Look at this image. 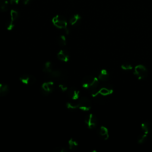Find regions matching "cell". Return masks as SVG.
<instances>
[{"mask_svg":"<svg viewBox=\"0 0 152 152\" xmlns=\"http://www.w3.org/2000/svg\"><path fill=\"white\" fill-rule=\"evenodd\" d=\"M82 86L91 91L96 90L99 86V79L98 78L88 75L85 77L82 81Z\"/></svg>","mask_w":152,"mask_h":152,"instance_id":"cell-1","label":"cell"},{"mask_svg":"<svg viewBox=\"0 0 152 152\" xmlns=\"http://www.w3.org/2000/svg\"><path fill=\"white\" fill-rule=\"evenodd\" d=\"M113 90L112 87L107 84H104L101 86H98V87L91 91V95L93 97H96L98 95L106 96L112 94Z\"/></svg>","mask_w":152,"mask_h":152,"instance_id":"cell-2","label":"cell"},{"mask_svg":"<svg viewBox=\"0 0 152 152\" xmlns=\"http://www.w3.org/2000/svg\"><path fill=\"white\" fill-rule=\"evenodd\" d=\"M52 22L56 27L60 29H64L65 30L66 34L68 33V30L67 28V21L63 16L60 15H56V16L53 17Z\"/></svg>","mask_w":152,"mask_h":152,"instance_id":"cell-3","label":"cell"},{"mask_svg":"<svg viewBox=\"0 0 152 152\" xmlns=\"http://www.w3.org/2000/svg\"><path fill=\"white\" fill-rule=\"evenodd\" d=\"M134 74L138 79L143 80L147 77L148 75V70L144 65L138 64L134 67Z\"/></svg>","mask_w":152,"mask_h":152,"instance_id":"cell-4","label":"cell"},{"mask_svg":"<svg viewBox=\"0 0 152 152\" xmlns=\"http://www.w3.org/2000/svg\"><path fill=\"white\" fill-rule=\"evenodd\" d=\"M78 108L83 111H88L91 107V102L90 100L86 97L80 98L77 103Z\"/></svg>","mask_w":152,"mask_h":152,"instance_id":"cell-5","label":"cell"},{"mask_svg":"<svg viewBox=\"0 0 152 152\" xmlns=\"http://www.w3.org/2000/svg\"><path fill=\"white\" fill-rule=\"evenodd\" d=\"M84 122L86 125L89 129H93L96 128L98 123L96 116L93 113H90L87 115L85 118Z\"/></svg>","mask_w":152,"mask_h":152,"instance_id":"cell-6","label":"cell"},{"mask_svg":"<svg viewBox=\"0 0 152 152\" xmlns=\"http://www.w3.org/2000/svg\"><path fill=\"white\" fill-rule=\"evenodd\" d=\"M18 17V13L17 11L12 10L10 12V18L8 21L7 23L6 27L8 30H11L14 27L15 21Z\"/></svg>","mask_w":152,"mask_h":152,"instance_id":"cell-7","label":"cell"},{"mask_svg":"<svg viewBox=\"0 0 152 152\" xmlns=\"http://www.w3.org/2000/svg\"><path fill=\"white\" fill-rule=\"evenodd\" d=\"M55 88L54 83L52 81H48L43 83L41 86L42 93L43 94L48 95L52 93Z\"/></svg>","mask_w":152,"mask_h":152,"instance_id":"cell-8","label":"cell"},{"mask_svg":"<svg viewBox=\"0 0 152 152\" xmlns=\"http://www.w3.org/2000/svg\"><path fill=\"white\" fill-rule=\"evenodd\" d=\"M20 80L21 83L26 85L31 86L36 83V79L34 76L30 74H23L20 77Z\"/></svg>","mask_w":152,"mask_h":152,"instance_id":"cell-9","label":"cell"},{"mask_svg":"<svg viewBox=\"0 0 152 152\" xmlns=\"http://www.w3.org/2000/svg\"><path fill=\"white\" fill-rule=\"evenodd\" d=\"M57 57L58 59L63 62H68L69 59V55L68 52L65 49H61L57 54Z\"/></svg>","mask_w":152,"mask_h":152,"instance_id":"cell-10","label":"cell"},{"mask_svg":"<svg viewBox=\"0 0 152 152\" xmlns=\"http://www.w3.org/2000/svg\"><path fill=\"white\" fill-rule=\"evenodd\" d=\"M99 134L100 137L103 140H106L109 137L108 129L104 126H101L100 127L99 130Z\"/></svg>","mask_w":152,"mask_h":152,"instance_id":"cell-11","label":"cell"},{"mask_svg":"<svg viewBox=\"0 0 152 152\" xmlns=\"http://www.w3.org/2000/svg\"><path fill=\"white\" fill-rule=\"evenodd\" d=\"M68 95L72 100H77L79 99L80 91L74 87H71L68 90Z\"/></svg>","mask_w":152,"mask_h":152,"instance_id":"cell-12","label":"cell"},{"mask_svg":"<svg viewBox=\"0 0 152 152\" xmlns=\"http://www.w3.org/2000/svg\"><path fill=\"white\" fill-rule=\"evenodd\" d=\"M109 77H110L109 73L107 72V71L105 69H102L99 72L97 78L99 80L106 82L109 80Z\"/></svg>","mask_w":152,"mask_h":152,"instance_id":"cell-13","label":"cell"},{"mask_svg":"<svg viewBox=\"0 0 152 152\" xmlns=\"http://www.w3.org/2000/svg\"><path fill=\"white\" fill-rule=\"evenodd\" d=\"M141 128L142 132L148 134L150 132L152 131V124L149 121L143 122L141 124Z\"/></svg>","mask_w":152,"mask_h":152,"instance_id":"cell-14","label":"cell"},{"mask_svg":"<svg viewBox=\"0 0 152 152\" xmlns=\"http://www.w3.org/2000/svg\"><path fill=\"white\" fill-rule=\"evenodd\" d=\"M49 75L51 78L55 80H59L64 77V73L61 71L57 69H53Z\"/></svg>","mask_w":152,"mask_h":152,"instance_id":"cell-15","label":"cell"},{"mask_svg":"<svg viewBox=\"0 0 152 152\" xmlns=\"http://www.w3.org/2000/svg\"><path fill=\"white\" fill-rule=\"evenodd\" d=\"M9 92V87L4 83H0V96H4Z\"/></svg>","mask_w":152,"mask_h":152,"instance_id":"cell-16","label":"cell"},{"mask_svg":"<svg viewBox=\"0 0 152 152\" xmlns=\"http://www.w3.org/2000/svg\"><path fill=\"white\" fill-rule=\"evenodd\" d=\"M81 17L79 14H74V15H72L70 20H69V23L72 25V26H74V25H76V24H78L80 21H81Z\"/></svg>","mask_w":152,"mask_h":152,"instance_id":"cell-17","label":"cell"},{"mask_svg":"<svg viewBox=\"0 0 152 152\" xmlns=\"http://www.w3.org/2000/svg\"><path fill=\"white\" fill-rule=\"evenodd\" d=\"M53 70V68L52 64L49 61L46 62L43 66V72L49 74Z\"/></svg>","mask_w":152,"mask_h":152,"instance_id":"cell-18","label":"cell"},{"mask_svg":"<svg viewBox=\"0 0 152 152\" xmlns=\"http://www.w3.org/2000/svg\"><path fill=\"white\" fill-rule=\"evenodd\" d=\"M68 146L70 150H75L78 148V143L75 140L71 138L68 141Z\"/></svg>","mask_w":152,"mask_h":152,"instance_id":"cell-19","label":"cell"},{"mask_svg":"<svg viewBox=\"0 0 152 152\" xmlns=\"http://www.w3.org/2000/svg\"><path fill=\"white\" fill-rule=\"evenodd\" d=\"M147 134L142 132L141 134H140L138 138H137V142L138 144H143L144 143L146 140H147Z\"/></svg>","mask_w":152,"mask_h":152,"instance_id":"cell-20","label":"cell"},{"mask_svg":"<svg viewBox=\"0 0 152 152\" xmlns=\"http://www.w3.org/2000/svg\"><path fill=\"white\" fill-rule=\"evenodd\" d=\"M8 8V0H0V11H6Z\"/></svg>","mask_w":152,"mask_h":152,"instance_id":"cell-21","label":"cell"},{"mask_svg":"<svg viewBox=\"0 0 152 152\" xmlns=\"http://www.w3.org/2000/svg\"><path fill=\"white\" fill-rule=\"evenodd\" d=\"M58 43L59 46L63 47L65 46L66 44V40L65 36L64 35H61L58 39Z\"/></svg>","mask_w":152,"mask_h":152,"instance_id":"cell-22","label":"cell"},{"mask_svg":"<svg viewBox=\"0 0 152 152\" xmlns=\"http://www.w3.org/2000/svg\"><path fill=\"white\" fill-rule=\"evenodd\" d=\"M66 106V107L70 110H75L78 108L77 103H73L71 102H67Z\"/></svg>","mask_w":152,"mask_h":152,"instance_id":"cell-23","label":"cell"},{"mask_svg":"<svg viewBox=\"0 0 152 152\" xmlns=\"http://www.w3.org/2000/svg\"><path fill=\"white\" fill-rule=\"evenodd\" d=\"M121 68L124 71H129L132 69V66L129 63H124L121 65Z\"/></svg>","mask_w":152,"mask_h":152,"instance_id":"cell-24","label":"cell"},{"mask_svg":"<svg viewBox=\"0 0 152 152\" xmlns=\"http://www.w3.org/2000/svg\"><path fill=\"white\" fill-rule=\"evenodd\" d=\"M67 150L64 147L58 146L53 148L52 151L53 152H67Z\"/></svg>","mask_w":152,"mask_h":152,"instance_id":"cell-25","label":"cell"},{"mask_svg":"<svg viewBox=\"0 0 152 152\" xmlns=\"http://www.w3.org/2000/svg\"><path fill=\"white\" fill-rule=\"evenodd\" d=\"M58 86L62 91H65L68 90V87L64 84H62V83L60 84H59Z\"/></svg>","mask_w":152,"mask_h":152,"instance_id":"cell-26","label":"cell"},{"mask_svg":"<svg viewBox=\"0 0 152 152\" xmlns=\"http://www.w3.org/2000/svg\"><path fill=\"white\" fill-rule=\"evenodd\" d=\"M20 2V0H10V2L12 5H17Z\"/></svg>","mask_w":152,"mask_h":152,"instance_id":"cell-27","label":"cell"},{"mask_svg":"<svg viewBox=\"0 0 152 152\" xmlns=\"http://www.w3.org/2000/svg\"><path fill=\"white\" fill-rule=\"evenodd\" d=\"M22 1H23L24 4L26 5V4H27L30 1V0H22Z\"/></svg>","mask_w":152,"mask_h":152,"instance_id":"cell-28","label":"cell"},{"mask_svg":"<svg viewBox=\"0 0 152 152\" xmlns=\"http://www.w3.org/2000/svg\"><path fill=\"white\" fill-rule=\"evenodd\" d=\"M151 139H152V134H151Z\"/></svg>","mask_w":152,"mask_h":152,"instance_id":"cell-29","label":"cell"}]
</instances>
